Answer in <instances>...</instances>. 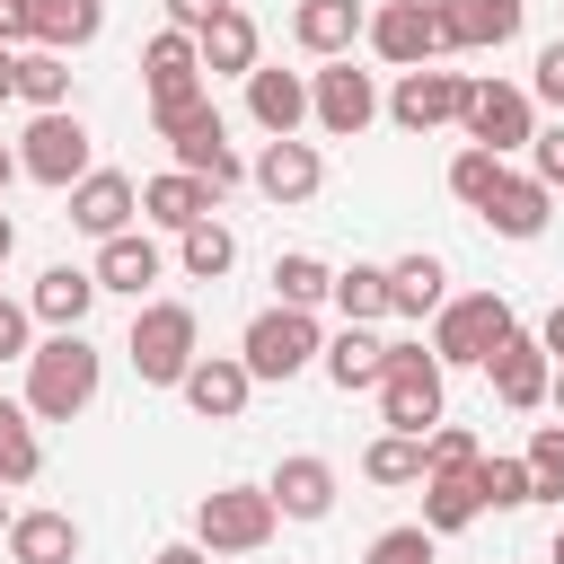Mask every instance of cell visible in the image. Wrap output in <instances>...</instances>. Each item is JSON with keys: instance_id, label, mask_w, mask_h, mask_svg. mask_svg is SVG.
<instances>
[{"instance_id": "cell-1", "label": "cell", "mask_w": 564, "mask_h": 564, "mask_svg": "<svg viewBox=\"0 0 564 564\" xmlns=\"http://www.w3.org/2000/svg\"><path fill=\"white\" fill-rule=\"evenodd\" d=\"M97 388H106V352H97L88 335H44V344L26 352V414H35V423L88 414Z\"/></svg>"}, {"instance_id": "cell-2", "label": "cell", "mask_w": 564, "mask_h": 564, "mask_svg": "<svg viewBox=\"0 0 564 564\" xmlns=\"http://www.w3.org/2000/svg\"><path fill=\"white\" fill-rule=\"evenodd\" d=\"M511 335H520V317H511L502 291H458V300L432 317V361H441V370H467V361L485 370Z\"/></svg>"}, {"instance_id": "cell-3", "label": "cell", "mask_w": 564, "mask_h": 564, "mask_svg": "<svg viewBox=\"0 0 564 564\" xmlns=\"http://www.w3.org/2000/svg\"><path fill=\"white\" fill-rule=\"evenodd\" d=\"M132 370H141V388H185V370L203 361V326H194V308L185 300H141V317H132Z\"/></svg>"}, {"instance_id": "cell-4", "label": "cell", "mask_w": 564, "mask_h": 564, "mask_svg": "<svg viewBox=\"0 0 564 564\" xmlns=\"http://www.w3.org/2000/svg\"><path fill=\"white\" fill-rule=\"evenodd\" d=\"M441 405H449V370L432 361V344H388V379H379L388 432L423 441V432H441Z\"/></svg>"}, {"instance_id": "cell-5", "label": "cell", "mask_w": 564, "mask_h": 564, "mask_svg": "<svg viewBox=\"0 0 564 564\" xmlns=\"http://www.w3.org/2000/svg\"><path fill=\"white\" fill-rule=\"evenodd\" d=\"M273 529H282V502L264 485H212L194 502V546L203 555H256V546H273Z\"/></svg>"}, {"instance_id": "cell-6", "label": "cell", "mask_w": 564, "mask_h": 564, "mask_svg": "<svg viewBox=\"0 0 564 564\" xmlns=\"http://www.w3.org/2000/svg\"><path fill=\"white\" fill-rule=\"evenodd\" d=\"M317 352H326L317 308H264V317H247V335H238V361H247L256 388H264V379H300Z\"/></svg>"}, {"instance_id": "cell-7", "label": "cell", "mask_w": 564, "mask_h": 564, "mask_svg": "<svg viewBox=\"0 0 564 564\" xmlns=\"http://www.w3.org/2000/svg\"><path fill=\"white\" fill-rule=\"evenodd\" d=\"M361 44L388 62V70H432L449 62V26H441V0H379Z\"/></svg>"}, {"instance_id": "cell-8", "label": "cell", "mask_w": 564, "mask_h": 564, "mask_svg": "<svg viewBox=\"0 0 564 564\" xmlns=\"http://www.w3.org/2000/svg\"><path fill=\"white\" fill-rule=\"evenodd\" d=\"M458 132H467L476 150L511 159V150H529V141H538V97H529V88H511V79H467V115H458Z\"/></svg>"}, {"instance_id": "cell-9", "label": "cell", "mask_w": 564, "mask_h": 564, "mask_svg": "<svg viewBox=\"0 0 564 564\" xmlns=\"http://www.w3.org/2000/svg\"><path fill=\"white\" fill-rule=\"evenodd\" d=\"M88 150H97V141H88V123L62 106V115H35V123H26V141H18V167H26L35 185L70 194L79 176H97V167H88Z\"/></svg>"}, {"instance_id": "cell-10", "label": "cell", "mask_w": 564, "mask_h": 564, "mask_svg": "<svg viewBox=\"0 0 564 564\" xmlns=\"http://www.w3.org/2000/svg\"><path fill=\"white\" fill-rule=\"evenodd\" d=\"M308 123L335 132V141L370 132V123H379V79L352 70V53H344V62H317V79H308Z\"/></svg>"}, {"instance_id": "cell-11", "label": "cell", "mask_w": 564, "mask_h": 564, "mask_svg": "<svg viewBox=\"0 0 564 564\" xmlns=\"http://www.w3.org/2000/svg\"><path fill=\"white\" fill-rule=\"evenodd\" d=\"M458 115H467V70H441V62L432 70H397V88H388V123L397 132L423 141V132H441Z\"/></svg>"}, {"instance_id": "cell-12", "label": "cell", "mask_w": 564, "mask_h": 564, "mask_svg": "<svg viewBox=\"0 0 564 564\" xmlns=\"http://www.w3.org/2000/svg\"><path fill=\"white\" fill-rule=\"evenodd\" d=\"M167 150H176V167H185V176H203L212 194L247 185V159L229 150V123H220V106H212V115H194L185 132H167Z\"/></svg>"}, {"instance_id": "cell-13", "label": "cell", "mask_w": 564, "mask_h": 564, "mask_svg": "<svg viewBox=\"0 0 564 564\" xmlns=\"http://www.w3.org/2000/svg\"><path fill=\"white\" fill-rule=\"evenodd\" d=\"M247 176H256V194H264V203H282V212H291V203H308V194L326 185V159H317V141H264Z\"/></svg>"}, {"instance_id": "cell-14", "label": "cell", "mask_w": 564, "mask_h": 564, "mask_svg": "<svg viewBox=\"0 0 564 564\" xmlns=\"http://www.w3.org/2000/svg\"><path fill=\"white\" fill-rule=\"evenodd\" d=\"M132 212H141V185H132V176H115V167H97V176H79V185H70V229H88L97 247H106V238H123V229H132Z\"/></svg>"}, {"instance_id": "cell-15", "label": "cell", "mask_w": 564, "mask_h": 564, "mask_svg": "<svg viewBox=\"0 0 564 564\" xmlns=\"http://www.w3.org/2000/svg\"><path fill=\"white\" fill-rule=\"evenodd\" d=\"M485 379H494V397H502L511 414H538V405H546V388H555V361H546V344H538V335H511V344L485 361Z\"/></svg>"}, {"instance_id": "cell-16", "label": "cell", "mask_w": 564, "mask_h": 564, "mask_svg": "<svg viewBox=\"0 0 564 564\" xmlns=\"http://www.w3.org/2000/svg\"><path fill=\"white\" fill-rule=\"evenodd\" d=\"M203 423H238L247 414V397H256V379H247V361L238 352H203L194 370H185V388H176Z\"/></svg>"}, {"instance_id": "cell-17", "label": "cell", "mask_w": 564, "mask_h": 564, "mask_svg": "<svg viewBox=\"0 0 564 564\" xmlns=\"http://www.w3.org/2000/svg\"><path fill=\"white\" fill-rule=\"evenodd\" d=\"M361 26H370L361 0H300V9H291V44H300L308 62H344V53L361 44Z\"/></svg>"}, {"instance_id": "cell-18", "label": "cell", "mask_w": 564, "mask_h": 564, "mask_svg": "<svg viewBox=\"0 0 564 564\" xmlns=\"http://www.w3.org/2000/svg\"><path fill=\"white\" fill-rule=\"evenodd\" d=\"M247 115H256L264 141H300V123H308V79L256 62V79H247Z\"/></svg>"}, {"instance_id": "cell-19", "label": "cell", "mask_w": 564, "mask_h": 564, "mask_svg": "<svg viewBox=\"0 0 564 564\" xmlns=\"http://www.w3.org/2000/svg\"><path fill=\"white\" fill-rule=\"evenodd\" d=\"M476 220H485L494 238H520V247H529V238H546V220H555V194H546V185H538L529 167H511V176L494 185V203H485Z\"/></svg>"}, {"instance_id": "cell-20", "label": "cell", "mask_w": 564, "mask_h": 564, "mask_svg": "<svg viewBox=\"0 0 564 564\" xmlns=\"http://www.w3.org/2000/svg\"><path fill=\"white\" fill-rule=\"evenodd\" d=\"M26 308H35L53 335H79L88 308H97V273H88V264H44L35 291H26Z\"/></svg>"}, {"instance_id": "cell-21", "label": "cell", "mask_w": 564, "mask_h": 564, "mask_svg": "<svg viewBox=\"0 0 564 564\" xmlns=\"http://www.w3.org/2000/svg\"><path fill=\"white\" fill-rule=\"evenodd\" d=\"M264 494L282 502V520H326V511H335V467H326L317 449H291V458L264 476Z\"/></svg>"}, {"instance_id": "cell-22", "label": "cell", "mask_w": 564, "mask_h": 564, "mask_svg": "<svg viewBox=\"0 0 564 564\" xmlns=\"http://www.w3.org/2000/svg\"><path fill=\"white\" fill-rule=\"evenodd\" d=\"M520 0H441V26H449V53H502L520 35Z\"/></svg>"}, {"instance_id": "cell-23", "label": "cell", "mask_w": 564, "mask_h": 564, "mask_svg": "<svg viewBox=\"0 0 564 564\" xmlns=\"http://www.w3.org/2000/svg\"><path fill=\"white\" fill-rule=\"evenodd\" d=\"M194 44H203V79H256V62H264V35L247 9H220Z\"/></svg>"}, {"instance_id": "cell-24", "label": "cell", "mask_w": 564, "mask_h": 564, "mask_svg": "<svg viewBox=\"0 0 564 564\" xmlns=\"http://www.w3.org/2000/svg\"><path fill=\"white\" fill-rule=\"evenodd\" d=\"M212 203H220V194H212L203 176H185V167H167V176L141 185V220H150V229H176V238H185L194 220H212Z\"/></svg>"}, {"instance_id": "cell-25", "label": "cell", "mask_w": 564, "mask_h": 564, "mask_svg": "<svg viewBox=\"0 0 564 564\" xmlns=\"http://www.w3.org/2000/svg\"><path fill=\"white\" fill-rule=\"evenodd\" d=\"M97 291H123V300H141L159 273H167V256H159V238H141V229H123V238H106L97 247Z\"/></svg>"}, {"instance_id": "cell-26", "label": "cell", "mask_w": 564, "mask_h": 564, "mask_svg": "<svg viewBox=\"0 0 564 564\" xmlns=\"http://www.w3.org/2000/svg\"><path fill=\"white\" fill-rule=\"evenodd\" d=\"M441 308H449V273H441V256H423V247L397 256V264H388V317H414V326H423V317H441Z\"/></svg>"}, {"instance_id": "cell-27", "label": "cell", "mask_w": 564, "mask_h": 564, "mask_svg": "<svg viewBox=\"0 0 564 564\" xmlns=\"http://www.w3.org/2000/svg\"><path fill=\"white\" fill-rule=\"evenodd\" d=\"M141 79H150V97H176V88H212V79H203V44H194L185 26H159V35L141 44Z\"/></svg>"}, {"instance_id": "cell-28", "label": "cell", "mask_w": 564, "mask_h": 564, "mask_svg": "<svg viewBox=\"0 0 564 564\" xmlns=\"http://www.w3.org/2000/svg\"><path fill=\"white\" fill-rule=\"evenodd\" d=\"M9 564H79V520L70 511H18L9 520Z\"/></svg>"}, {"instance_id": "cell-29", "label": "cell", "mask_w": 564, "mask_h": 564, "mask_svg": "<svg viewBox=\"0 0 564 564\" xmlns=\"http://www.w3.org/2000/svg\"><path fill=\"white\" fill-rule=\"evenodd\" d=\"M317 370L352 397V388H379L388 379V344L370 335V326H344V335H326V352H317Z\"/></svg>"}, {"instance_id": "cell-30", "label": "cell", "mask_w": 564, "mask_h": 564, "mask_svg": "<svg viewBox=\"0 0 564 564\" xmlns=\"http://www.w3.org/2000/svg\"><path fill=\"white\" fill-rule=\"evenodd\" d=\"M26 26H35L44 53H79V44H97L106 0H26Z\"/></svg>"}, {"instance_id": "cell-31", "label": "cell", "mask_w": 564, "mask_h": 564, "mask_svg": "<svg viewBox=\"0 0 564 564\" xmlns=\"http://www.w3.org/2000/svg\"><path fill=\"white\" fill-rule=\"evenodd\" d=\"M476 520H485L476 476H423V529H432V538H458V529H476Z\"/></svg>"}, {"instance_id": "cell-32", "label": "cell", "mask_w": 564, "mask_h": 564, "mask_svg": "<svg viewBox=\"0 0 564 564\" xmlns=\"http://www.w3.org/2000/svg\"><path fill=\"white\" fill-rule=\"evenodd\" d=\"M317 300H335V264L308 256V247L273 256V308H317Z\"/></svg>"}, {"instance_id": "cell-33", "label": "cell", "mask_w": 564, "mask_h": 564, "mask_svg": "<svg viewBox=\"0 0 564 564\" xmlns=\"http://www.w3.org/2000/svg\"><path fill=\"white\" fill-rule=\"evenodd\" d=\"M18 97H26L35 115H62V106H70V53L26 44V53H18Z\"/></svg>"}, {"instance_id": "cell-34", "label": "cell", "mask_w": 564, "mask_h": 564, "mask_svg": "<svg viewBox=\"0 0 564 564\" xmlns=\"http://www.w3.org/2000/svg\"><path fill=\"white\" fill-rule=\"evenodd\" d=\"M44 476V441L26 405H0V485H35Z\"/></svg>"}, {"instance_id": "cell-35", "label": "cell", "mask_w": 564, "mask_h": 564, "mask_svg": "<svg viewBox=\"0 0 564 564\" xmlns=\"http://www.w3.org/2000/svg\"><path fill=\"white\" fill-rule=\"evenodd\" d=\"M176 264H185L194 282H220V273L238 264V238H229V220H194V229L176 238Z\"/></svg>"}, {"instance_id": "cell-36", "label": "cell", "mask_w": 564, "mask_h": 564, "mask_svg": "<svg viewBox=\"0 0 564 564\" xmlns=\"http://www.w3.org/2000/svg\"><path fill=\"white\" fill-rule=\"evenodd\" d=\"M335 308H344V326H379L388 317V264H344L335 273Z\"/></svg>"}, {"instance_id": "cell-37", "label": "cell", "mask_w": 564, "mask_h": 564, "mask_svg": "<svg viewBox=\"0 0 564 564\" xmlns=\"http://www.w3.org/2000/svg\"><path fill=\"white\" fill-rule=\"evenodd\" d=\"M502 176H511V159H494V150H476V141H467V150H458V159H449V194H458V203H467V212H485V203H494V185H502Z\"/></svg>"}, {"instance_id": "cell-38", "label": "cell", "mask_w": 564, "mask_h": 564, "mask_svg": "<svg viewBox=\"0 0 564 564\" xmlns=\"http://www.w3.org/2000/svg\"><path fill=\"white\" fill-rule=\"evenodd\" d=\"M361 476H370V485H423V441L379 432V441L361 449Z\"/></svg>"}, {"instance_id": "cell-39", "label": "cell", "mask_w": 564, "mask_h": 564, "mask_svg": "<svg viewBox=\"0 0 564 564\" xmlns=\"http://www.w3.org/2000/svg\"><path fill=\"white\" fill-rule=\"evenodd\" d=\"M476 494H485V511H529L538 502L529 458H476Z\"/></svg>"}, {"instance_id": "cell-40", "label": "cell", "mask_w": 564, "mask_h": 564, "mask_svg": "<svg viewBox=\"0 0 564 564\" xmlns=\"http://www.w3.org/2000/svg\"><path fill=\"white\" fill-rule=\"evenodd\" d=\"M476 432H458V423H441V432H423V476H476Z\"/></svg>"}, {"instance_id": "cell-41", "label": "cell", "mask_w": 564, "mask_h": 564, "mask_svg": "<svg viewBox=\"0 0 564 564\" xmlns=\"http://www.w3.org/2000/svg\"><path fill=\"white\" fill-rule=\"evenodd\" d=\"M520 458H529V485H538V502H546V494H564V423H538Z\"/></svg>"}, {"instance_id": "cell-42", "label": "cell", "mask_w": 564, "mask_h": 564, "mask_svg": "<svg viewBox=\"0 0 564 564\" xmlns=\"http://www.w3.org/2000/svg\"><path fill=\"white\" fill-rule=\"evenodd\" d=\"M432 546H441V538H432L423 520H405V529H379L361 564H432Z\"/></svg>"}, {"instance_id": "cell-43", "label": "cell", "mask_w": 564, "mask_h": 564, "mask_svg": "<svg viewBox=\"0 0 564 564\" xmlns=\"http://www.w3.org/2000/svg\"><path fill=\"white\" fill-rule=\"evenodd\" d=\"M529 176H538L546 194H564V123H538V141H529Z\"/></svg>"}, {"instance_id": "cell-44", "label": "cell", "mask_w": 564, "mask_h": 564, "mask_svg": "<svg viewBox=\"0 0 564 564\" xmlns=\"http://www.w3.org/2000/svg\"><path fill=\"white\" fill-rule=\"evenodd\" d=\"M26 352H35V308L0 291V361H26Z\"/></svg>"}, {"instance_id": "cell-45", "label": "cell", "mask_w": 564, "mask_h": 564, "mask_svg": "<svg viewBox=\"0 0 564 564\" xmlns=\"http://www.w3.org/2000/svg\"><path fill=\"white\" fill-rule=\"evenodd\" d=\"M529 97L564 115V35H555V44H538V70H529Z\"/></svg>"}, {"instance_id": "cell-46", "label": "cell", "mask_w": 564, "mask_h": 564, "mask_svg": "<svg viewBox=\"0 0 564 564\" xmlns=\"http://www.w3.org/2000/svg\"><path fill=\"white\" fill-rule=\"evenodd\" d=\"M220 9H238V0H167V26H185V35H203Z\"/></svg>"}, {"instance_id": "cell-47", "label": "cell", "mask_w": 564, "mask_h": 564, "mask_svg": "<svg viewBox=\"0 0 564 564\" xmlns=\"http://www.w3.org/2000/svg\"><path fill=\"white\" fill-rule=\"evenodd\" d=\"M0 44L18 53V44H35V26H26V0H0Z\"/></svg>"}, {"instance_id": "cell-48", "label": "cell", "mask_w": 564, "mask_h": 564, "mask_svg": "<svg viewBox=\"0 0 564 564\" xmlns=\"http://www.w3.org/2000/svg\"><path fill=\"white\" fill-rule=\"evenodd\" d=\"M538 344H546V361L564 370V308H546V326H538Z\"/></svg>"}, {"instance_id": "cell-49", "label": "cell", "mask_w": 564, "mask_h": 564, "mask_svg": "<svg viewBox=\"0 0 564 564\" xmlns=\"http://www.w3.org/2000/svg\"><path fill=\"white\" fill-rule=\"evenodd\" d=\"M150 564H212V555H203V546H194V538H176V546H159V555H150Z\"/></svg>"}, {"instance_id": "cell-50", "label": "cell", "mask_w": 564, "mask_h": 564, "mask_svg": "<svg viewBox=\"0 0 564 564\" xmlns=\"http://www.w3.org/2000/svg\"><path fill=\"white\" fill-rule=\"evenodd\" d=\"M9 97H18V53L0 44V106H9Z\"/></svg>"}, {"instance_id": "cell-51", "label": "cell", "mask_w": 564, "mask_h": 564, "mask_svg": "<svg viewBox=\"0 0 564 564\" xmlns=\"http://www.w3.org/2000/svg\"><path fill=\"white\" fill-rule=\"evenodd\" d=\"M18 176H26V167H18V150H9V141H0V194H9V185H18Z\"/></svg>"}, {"instance_id": "cell-52", "label": "cell", "mask_w": 564, "mask_h": 564, "mask_svg": "<svg viewBox=\"0 0 564 564\" xmlns=\"http://www.w3.org/2000/svg\"><path fill=\"white\" fill-rule=\"evenodd\" d=\"M9 256H18V220L0 212V264H9Z\"/></svg>"}, {"instance_id": "cell-53", "label": "cell", "mask_w": 564, "mask_h": 564, "mask_svg": "<svg viewBox=\"0 0 564 564\" xmlns=\"http://www.w3.org/2000/svg\"><path fill=\"white\" fill-rule=\"evenodd\" d=\"M546 405H555V414H564V370H555V388H546Z\"/></svg>"}, {"instance_id": "cell-54", "label": "cell", "mask_w": 564, "mask_h": 564, "mask_svg": "<svg viewBox=\"0 0 564 564\" xmlns=\"http://www.w3.org/2000/svg\"><path fill=\"white\" fill-rule=\"evenodd\" d=\"M9 520H18V511H9V485H0V538H9Z\"/></svg>"}, {"instance_id": "cell-55", "label": "cell", "mask_w": 564, "mask_h": 564, "mask_svg": "<svg viewBox=\"0 0 564 564\" xmlns=\"http://www.w3.org/2000/svg\"><path fill=\"white\" fill-rule=\"evenodd\" d=\"M546 564H564V529H555V546H546Z\"/></svg>"}]
</instances>
